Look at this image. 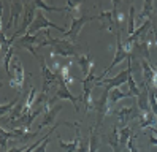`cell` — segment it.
I'll list each match as a JSON object with an SVG mask.
<instances>
[{
  "instance_id": "obj_25",
  "label": "cell",
  "mask_w": 157,
  "mask_h": 152,
  "mask_svg": "<svg viewBox=\"0 0 157 152\" xmlns=\"http://www.w3.org/2000/svg\"><path fill=\"white\" fill-rule=\"evenodd\" d=\"M130 136H132V130H130V127H122L121 130H119V139H121V149H125V146H127L128 139H130Z\"/></svg>"
},
{
  "instance_id": "obj_19",
  "label": "cell",
  "mask_w": 157,
  "mask_h": 152,
  "mask_svg": "<svg viewBox=\"0 0 157 152\" xmlns=\"http://www.w3.org/2000/svg\"><path fill=\"white\" fill-rule=\"evenodd\" d=\"M108 146L113 149V152H121V139H119V128L117 125H113L111 128V133L108 135Z\"/></svg>"
},
{
  "instance_id": "obj_5",
  "label": "cell",
  "mask_w": 157,
  "mask_h": 152,
  "mask_svg": "<svg viewBox=\"0 0 157 152\" xmlns=\"http://www.w3.org/2000/svg\"><path fill=\"white\" fill-rule=\"evenodd\" d=\"M97 19V16H87V14H81V16H73L71 17V25L70 28L63 33V38H70V41L73 43L78 38L79 32L82 30V27H84L89 21H94Z\"/></svg>"
},
{
  "instance_id": "obj_18",
  "label": "cell",
  "mask_w": 157,
  "mask_h": 152,
  "mask_svg": "<svg viewBox=\"0 0 157 152\" xmlns=\"http://www.w3.org/2000/svg\"><path fill=\"white\" fill-rule=\"evenodd\" d=\"M132 95H130V92H128L127 89H111L109 90V106H114V104L117 103V101H121V100H124V98H130Z\"/></svg>"
},
{
  "instance_id": "obj_10",
  "label": "cell",
  "mask_w": 157,
  "mask_h": 152,
  "mask_svg": "<svg viewBox=\"0 0 157 152\" xmlns=\"http://www.w3.org/2000/svg\"><path fill=\"white\" fill-rule=\"evenodd\" d=\"M10 19L6 21V30L14 28L19 24V16L24 13V2H10Z\"/></svg>"
},
{
  "instance_id": "obj_2",
  "label": "cell",
  "mask_w": 157,
  "mask_h": 152,
  "mask_svg": "<svg viewBox=\"0 0 157 152\" xmlns=\"http://www.w3.org/2000/svg\"><path fill=\"white\" fill-rule=\"evenodd\" d=\"M10 87L19 90V93L22 92V86H24V81H25V71H24V66H22V62L17 55L13 57L11 60V68H10Z\"/></svg>"
},
{
  "instance_id": "obj_11",
  "label": "cell",
  "mask_w": 157,
  "mask_h": 152,
  "mask_svg": "<svg viewBox=\"0 0 157 152\" xmlns=\"http://www.w3.org/2000/svg\"><path fill=\"white\" fill-rule=\"evenodd\" d=\"M136 109H138V106H121L117 109H113V112L119 117L122 127H127V122L130 119H133V117L138 119V114H140V112H138Z\"/></svg>"
},
{
  "instance_id": "obj_30",
  "label": "cell",
  "mask_w": 157,
  "mask_h": 152,
  "mask_svg": "<svg viewBox=\"0 0 157 152\" xmlns=\"http://www.w3.org/2000/svg\"><path fill=\"white\" fill-rule=\"evenodd\" d=\"M152 92H154V97H155V100H157V89H152Z\"/></svg>"
},
{
  "instance_id": "obj_1",
  "label": "cell",
  "mask_w": 157,
  "mask_h": 152,
  "mask_svg": "<svg viewBox=\"0 0 157 152\" xmlns=\"http://www.w3.org/2000/svg\"><path fill=\"white\" fill-rule=\"evenodd\" d=\"M44 33H46V38H48V40L40 41L38 48L52 46V51H51V55L52 57L62 55V57H67V59H70V57L75 59V57L78 55L75 44H73L70 40H63V38H52L51 33H49V30H44Z\"/></svg>"
},
{
  "instance_id": "obj_22",
  "label": "cell",
  "mask_w": 157,
  "mask_h": 152,
  "mask_svg": "<svg viewBox=\"0 0 157 152\" xmlns=\"http://www.w3.org/2000/svg\"><path fill=\"white\" fill-rule=\"evenodd\" d=\"M100 147V136L97 133V125L90 127V138H89V152H97Z\"/></svg>"
},
{
  "instance_id": "obj_27",
  "label": "cell",
  "mask_w": 157,
  "mask_h": 152,
  "mask_svg": "<svg viewBox=\"0 0 157 152\" xmlns=\"http://www.w3.org/2000/svg\"><path fill=\"white\" fill-rule=\"evenodd\" d=\"M125 149H127V152H138V147H136V135H132L130 136V139H128Z\"/></svg>"
},
{
  "instance_id": "obj_12",
  "label": "cell",
  "mask_w": 157,
  "mask_h": 152,
  "mask_svg": "<svg viewBox=\"0 0 157 152\" xmlns=\"http://www.w3.org/2000/svg\"><path fill=\"white\" fill-rule=\"evenodd\" d=\"M75 63H78V66L82 70V76L84 78H87L90 70H92V66H95V63L92 62V57H90V52H86V54H78L75 57Z\"/></svg>"
},
{
  "instance_id": "obj_16",
  "label": "cell",
  "mask_w": 157,
  "mask_h": 152,
  "mask_svg": "<svg viewBox=\"0 0 157 152\" xmlns=\"http://www.w3.org/2000/svg\"><path fill=\"white\" fill-rule=\"evenodd\" d=\"M79 124L76 122V127H75V130H76V135H75V139H73L71 142H65L59 135H57V139H59V146L65 150V152H78V146H79V141H81V131H79Z\"/></svg>"
},
{
  "instance_id": "obj_14",
  "label": "cell",
  "mask_w": 157,
  "mask_h": 152,
  "mask_svg": "<svg viewBox=\"0 0 157 152\" xmlns=\"http://www.w3.org/2000/svg\"><path fill=\"white\" fill-rule=\"evenodd\" d=\"M98 21H101V30H108V32H113L116 28L114 24V17H113V10H103L98 16H97Z\"/></svg>"
},
{
  "instance_id": "obj_28",
  "label": "cell",
  "mask_w": 157,
  "mask_h": 152,
  "mask_svg": "<svg viewBox=\"0 0 157 152\" xmlns=\"http://www.w3.org/2000/svg\"><path fill=\"white\" fill-rule=\"evenodd\" d=\"M151 32H152V35H154V41H155V44H157V17H155V21L152 22V28H151Z\"/></svg>"
},
{
  "instance_id": "obj_8",
  "label": "cell",
  "mask_w": 157,
  "mask_h": 152,
  "mask_svg": "<svg viewBox=\"0 0 157 152\" xmlns=\"http://www.w3.org/2000/svg\"><path fill=\"white\" fill-rule=\"evenodd\" d=\"M35 59L40 62V66H41V73H43V92H44V93H48L52 86L56 84V82H59V74H57V73H54V70L49 68L43 55L38 54V55L35 57Z\"/></svg>"
},
{
  "instance_id": "obj_9",
  "label": "cell",
  "mask_w": 157,
  "mask_h": 152,
  "mask_svg": "<svg viewBox=\"0 0 157 152\" xmlns=\"http://www.w3.org/2000/svg\"><path fill=\"white\" fill-rule=\"evenodd\" d=\"M57 84H59V89H57L56 95H54L52 98H56V100H70L71 104L75 106V109L79 111V101H82V95H79V97H75V95L70 92V89L65 86V82L60 79V76H59V82H57Z\"/></svg>"
},
{
  "instance_id": "obj_3",
  "label": "cell",
  "mask_w": 157,
  "mask_h": 152,
  "mask_svg": "<svg viewBox=\"0 0 157 152\" xmlns=\"http://www.w3.org/2000/svg\"><path fill=\"white\" fill-rule=\"evenodd\" d=\"M130 73H132V59L128 57V59H127V68L124 71H119L117 74L111 76V78H103V79L97 81L95 84L97 86H105L106 89L111 90V89H116V87H121L124 82H127Z\"/></svg>"
},
{
  "instance_id": "obj_20",
  "label": "cell",
  "mask_w": 157,
  "mask_h": 152,
  "mask_svg": "<svg viewBox=\"0 0 157 152\" xmlns=\"http://www.w3.org/2000/svg\"><path fill=\"white\" fill-rule=\"evenodd\" d=\"M138 120H140V127L141 128H152L157 124V117L154 116V112H140L138 114Z\"/></svg>"
},
{
  "instance_id": "obj_4",
  "label": "cell",
  "mask_w": 157,
  "mask_h": 152,
  "mask_svg": "<svg viewBox=\"0 0 157 152\" xmlns=\"http://www.w3.org/2000/svg\"><path fill=\"white\" fill-rule=\"evenodd\" d=\"M49 28H56V30H60L62 33L67 32V28L63 27V25H57V24L51 22L49 19L43 14V11H38V13H36L35 21L32 22L30 28L27 30L25 35H36V32H38V30H49Z\"/></svg>"
},
{
  "instance_id": "obj_6",
  "label": "cell",
  "mask_w": 157,
  "mask_h": 152,
  "mask_svg": "<svg viewBox=\"0 0 157 152\" xmlns=\"http://www.w3.org/2000/svg\"><path fill=\"white\" fill-rule=\"evenodd\" d=\"M128 57H130V54H128L125 49H124V46H122V41H121V33H116V51H114V57H113V62L111 63H109L108 66H106V68L103 70V73H101L100 76H98V78H97V81H100V79H103L105 78V76L109 73V71H111L113 68H114V66L119 63V62H122V60H127L128 59ZM95 81V82H97Z\"/></svg>"
},
{
  "instance_id": "obj_23",
  "label": "cell",
  "mask_w": 157,
  "mask_h": 152,
  "mask_svg": "<svg viewBox=\"0 0 157 152\" xmlns=\"http://www.w3.org/2000/svg\"><path fill=\"white\" fill-rule=\"evenodd\" d=\"M135 19H136V8L135 5H130V10H128V19H127V32H128V36L133 35L135 30H136V24H135Z\"/></svg>"
},
{
  "instance_id": "obj_24",
  "label": "cell",
  "mask_w": 157,
  "mask_h": 152,
  "mask_svg": "<svg viewBox=\"0 0 157 152\" xmlns=\"http://www.w3.org/2000/svg\"><path fill=\"white\" fill-rule=\"evenodd\" d=\"M35 5L38 10H43V11H68V8L67 5L65 6H54V5H49V3H46V2H41V0H35Z\"/></svg>"
},
{
  "instance_id": "obj_26",
  "label": "cell",
  "mask_w": 157,
  "mask_h": 152,
  "mask_svg": "<svg viewBox=\"0 0 157 152\" xmlns=\"http://www.w3.org/2000/svg\"><path fill=\"white\" fill-rule=\"evenodd\" d=\"M17 101H21V98H19V95H17L16 98H13L8 104H2L0 106V111H2V117H5V114H10L14 108H16V104H17Z\"/></svg>"
},
{
  "instance_id": "obj_13",
  "label": "cell",
  "mask_w": 157,
  "mask_h": 152,
  "mask_svg": "<svg viewBox=\"0 0 157 152\" xmlns=\"http://www.w3.org/2000/svg\"><path fill=\"white\" fill-rule=\"evenodd\" d=\"M60 109H62V104H57V106H52L48 112H46L43 120L38 124V131H41L44 127H54L56 125V117H57Z\"/></svg>"
},
{
  "instance_id": "obj_17",
  "label": "cell",
  "mask_w": 157,
  "mask_h": 152,
  "mask_svg": "<svg viewBox=\"0 0 157 152\" xmlns=\"http://www.w3.org/2000/svg\"><path fill=\"white\" fill-rule=\"evenodd\" d=\"M138 103L136 106L140 109V112H149L151 111V104H149V87L147 86H141V93L136 97Z\"/></svg>"
},
{
  "instance_id": "obj_7",
  "label": "cell",
  "mask_w": 157,
  "mask_h": 152,
  "mask_svg": "<svg viewBox=\"0 0 157 152\" xmlns=\"http://www.w3.org/2000/svg\"><path fill=\"white\" fill-rule=\"evenodd\" d=\"M94 111H97V124L95 125L100 127L103 117L109 116L113 112V108L109 106V89H105V92L100 95V98L97 101H94Z\"/></svg>"
},
{
  "instance_id": "obj_15",
  "label": "cell",
  "mask_w": 157,
  "mask_h": 152,
  "mask_svg": "<svg viewBox=\"0 0 157 152\" xmlns=\"http://www.w3.org/2000/svg\"><path fill=\"white\" fill-rule=\"evenodd\" d=\"M140 66H141V76H143V84L151 87V82H152V78L155 74V66H152L149 63V60L146 59H141L140 62Z\"/></svg>"
},
{
  "instance_id": "obj_21",
  "label": "cell",
  "mask_w": 157,
  "mask_h": 152,
  "mask_svg": "<svg viewBox=\"0 0 157 152\" xmlns=\"http://www.w3.org/2000/svg\"><path fill=\"white\" fill-rule=\"evenodd\" d=\"M152 11H154V3L151 2V0H146V2L143 3L141 11L138 13V21H140V25H141V24H144L146 21H149Z\"/></svg>"
},
{
  "instance_id": "obj_29",
  "label": "cell",
  "mask_w": 157,
  "mask_h": 152,
  "mask_svg": "<svg viewBox=\"0 0 157 152\" xmlns=\"http://www.w3.org/2000/svg\"><path fill=\"white\" fill-rule=\"evenodd\" d=\"M151 131H152V135H154V136H157V128H154V127H152V128H151Z\"/></svg>"
}]
</instances>
